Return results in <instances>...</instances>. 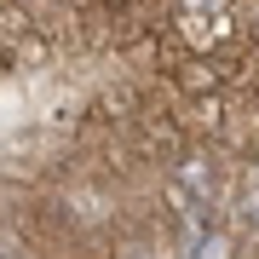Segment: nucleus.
Masks as SVG:
<instances>
[{"label": "nucleus", "mask_w": 259, "mask_h": 259, "mask_svg": "<svg viewBox=\"0 0 259 259\" xmlns=\"http://www.w3.org/2000/svg\"><path fill=\"white\" fill-rule=\"evenodd\" d=\"M0 259H12V253H0Z\"/></svg>", "instance_id": "3"}, {"label": "nucleus", "mask_w": 259, "mask_h": 259, "mask_svg": "<svg viewBox=\"0 0 259 259\" xmlns=\"http://www.w3.org/2000/svg\"><path fill=\"white\" fill-rule=\"evenodd\" d=\"M127 259H150V253H127Z\"/></svg>", "instance_id": "2"}, {"label": "nucleus", "mask_w": 259, "mask_h": 259, "mask_svg": "<svg viewBox=\"0 0 259 259\" xmlns=\"http://www.w3.org/2000/svg\"><path fill=\"white\" fill-rule=\"evenodd\" d=\"M225 253H231V248H225V236H196L185 259H225Z\"/></svg>", "instance_id": "1"}]
</instances>
